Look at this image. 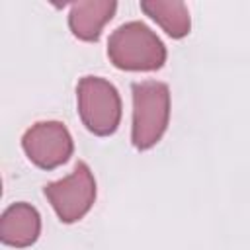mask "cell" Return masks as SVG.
Wrapping results in <instances>:
<instances>
[{
	"instance_id": "cell-3",
	"label": "cell",
	"mask_w": 250,
	"mask_h": 250,
	"mask_svg": "<svg viewBox=\"0 0 250 250\" xmlns=\"http://www.w3.org/2000/svg\"><path fill=\"white\" fill-rule=\"evenodd\" d=\"M78 115L96 137H109L121 123V98L117 88L102 76H82L76 86Z\"/></svg>"
},
{
	"instance_id": "cell-4",
	"label": "cell",
	"mask_w": 250,
	"mask_h": 250,
	"mask_svg": "<svg viewBox=\"0 0 250 250\" xmlns=\"http://www.w3.org/2000/svg\"><path fill=\"white\" fill-rule=\"evenodd\" d=\"M43 193L57 217L62 223L72 225L92 209L96 201V180L90 166L80 160L66 178L45 184Z\"/></svg>"
},
{
	"instance_id": "cell-5",
	"label": "cell",
	"mask_w": 250,
	"mask_h": 250,
	"mask_svg": "<svg viewBox=\"0 0 250 250\" xmlns=\"http://www.w3.org/2000/svg\"><path fill=\"white\" fill-rule=\"evenodd\" d=\"M21 148L27 158L43 170H53L74 152L70 131L61 121H37L21 137Z\"/></svg>"
},
{
	"instance_id": "cell-2",
	"label": "cell",
	"mask_w": 250,
	"mask_h": 250,
	"mask_svg": "<svg viewBox=\"0 0 250 250\" xmlns=\"http://www.w3.org/2000/svg\"><path fill=\"white\" fill-rule=\"evenodd\" d=\"M133 125L131 143L137 150L152 148L168 129L170 88L160 80H143L131 84Z\"/></svg>"
},
{
	"instance_id": "cell-8",
	"label": "cell",
	"mask_w": 250,
	"mask_h": 250,
	"mask_svg": "<svg viewBox=\"0 0 250 250\" xmlns=\"http://www.w3.org/2000/svg\"><path fill=\"white\" fill-rule=\"evenodd\" d=\"M141 10L172 39H182L191 29L189 10L182 0H141Z\"/></svg>"
},
{
	"instance_id": "cell-6",
	"label": "cell",
	"mask_w": 250,
	"mask_h": 250,
	"mask_svg": "<svg viewBox=\"0 0 250 250\" xmlns=\"http://www.w3.org/2000/svg\"><path fill=\"white\" fill-rule=\"evenodd\" d=\"M41 234V215L25 201L12 203L0 217V240L6 246L27 248L37 242Z\"/></svg>"
},
{
	"instance_id": "cell-7",
	"label": "cell",
	"mask_w": 250,
	"mask_h": 250,
	"mask_svg": "<svg viewBox=\"0 0 250 250\" xmlns=\"http://www.w3.org/2000/svg\"><path fill=\"white\" fill-rule=\"evenodd\" d=\"M115 0H80L70 6L68 27L80 41H98L104 25L115 16Z\"/></svg>"
},
{
	"instance_id": "cell-1",
	"label": "cell",
	"mask_w": 250,
	"mask_h": 250,
	"mask_svg": "<svg viewBox=\"0 0 250 250\" xmlns=\"http://www.w3.org/2000/svg\"><path fill=\"white\" fill-rule=\"evenodd\" d=\"M166 47L162 39L143 21L121 23L107 39L109 62L119 70L150 72L166 62Z\"/></svg>"
}]
</instances>
